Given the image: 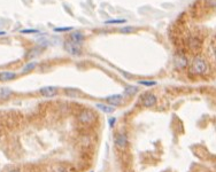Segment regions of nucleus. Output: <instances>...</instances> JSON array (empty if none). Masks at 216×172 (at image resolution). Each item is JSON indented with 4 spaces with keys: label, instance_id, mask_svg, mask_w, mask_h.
<instances>
[{
    "label": "nucleus",
    "instance_id": "4",
    "mask_svg": "<svg viewBox=\"0 0 216 172\" xmlns=\"http://www.w3.org/2000/svg\"><path fill=\"white\" fill-rule=\"evenodd\" d=\"M141 102H143L144 107L151 108V107L156 104V97L154 94H152V93H145L141 97Z\"/></svg>",
    "mask_w": 216,
    "mask_h": 172
},
{
    "label": "nucleus",
    "instance_id": "17",
    "mask_svg": "<svg viewBox=\"0 0 216 172\" xmlns=\"http://www.w3.org/2000/svg\"><path fill=\"white\" fill-rule=\"evenodd\" d=\"M66 93L69 95V97H79L81 93L77 91V90H74V88H67L66 90Z\"/></svg>",
    "mask_w": 216,
    "mask_h": 172
},
{
    "label": "nucleus",
    "instance_id": "10",
    "mask_svg": "<svg viewBox=\"0 0 216 172\" xmlns=\"http://www.w3.org/2000/svg\"><path fill=\"white\" fill-rule=\"evenodd\" d=\"M95 107L98 109H100L101 111L106 113V114H111V113H114V110H115V108H114L113 106H108V104H104V103H97Z\"/></svg>",
    "mask_w": 216,
    "mask_h": 172
},
{
    "label": "nucleus",
    "instance_id": "15",
    "mask_svg": "<svg viewBox=\"0 0 216 172\" xmlns=\"http://www.w3.org/2000/svg\"><path fill=\"white\" fill-rule=\"evenodd\" d=\"M41 52V48H39V47H36V48H34V49H31V51L29 52V54H27L25 55V57L27 59H32V57L37 56V55H39Z\"/></svg>",
    "mask_w": 216,
    "mask_h": 172
},
{
    "label": "nucleus",
    "instance_id": "13",
    "mask_svg": "<svg viewBox=\"0 0 216 172\" xmlns=\"http://www.w3.org/2000/svg\"><path fill=\"white\" fill-rule=\"evenodd\" d=\"M189 46L192 48V49H197L199 48V46H200V40L198 38H195V37H191L190 39H189Z\"/></svg>",
    "mask_w": 216,
    "mask_h": 172
},
{
    "label": "nucleus",
    "instance_id": "23",
    "mask_svg": "<svg viewBox=\"0 0 216 172\" xmlns=\"http://www.w3.org/2000/svg\"><path fill=\"white\" fill-rule=\"evenodd\" d=\"M115 122H116V118H114V117H113V118H109V119H108L109 126H111V127H113V126H114V123H115Z\"/></svg>",
    "mask_w": 216,
    "mask_h": 172
},
{
    "label": "nucleus",
    "instance_id": "1",
    "mask_svg": "<svg viewBox=\"0 0 216 172\" xmlns=\"http://www.w3.org/2000/svg\"><path fill=\"white\" fill-rule=\"evenodd\" d=\"M207 70H208V65L202 57H195L193 60L192 64H191V71L193 74L204 75L207 72Z\"/></svg>",
    "mask_w": 216,
    "mask_h": 172
},
{
    "label": "nucleus",
    "instance_id": "24",
    "mask_svg": "<svg viewBox=\"0 0 216 172\" xmlns=\"http://www.w3.org/2000/svg\"><path fill=\"white\" fill-rule=\"evenodd\" d=\"M208 2H210V6H211V7H213V8H214V7H215V0H209V1H208Z\"/></svg>",
    "mask_w": 216,
    "mask_h": 172
},
{
    "label": "nucleus",
    "instance_id": "5",
    "mask_svg": "<svg viewBox=\"0 0 216 172\" xmlns=\"http://www.w3.org/2000/svg\"><path fill=\"white\" fill-rule=\"evenodd\" d=\"M39 93H40L43 97H54V95H56L58 88L54 87V86H45V87H41L40 90H39Z\"/></svg>",
    "mask_w": 216,
    "mask_h": 172
},
{
    "label": "nucleus",
    "instance_id": "16",
    "mask_svg": "<svg viewBox=\"0 0 216 172\" xmlns=\"http://www.w3.org/2000/svg\"><path fill=\"white\" fill-rule=\"evenodd\" d=\"M137 92H138V88H137L136 86H127V87L124 88L125 95H134Z\"/></svg>",
    "mask_w": 216,
    "mask_h": 172
},
{
    "label": "nucleus",
    "instance_id": "8",
    "mask_svg": "<svg viewBox=\"0 0 216 172\" xmlns=\"http://www.w3.org/2000/svg\"><path fill=\"white\" fill-rule=\"evenodd\" d=\"M114 141H115L117 147L125 148L127 145H128V138H127L125 134H117L116 137H115V139H114Z\"/></svg>",
    "mask_w": 216,
    "mask_h": 172
},
{
    "label": "nucleus",
    "instance_id": "14",
    "mask_svg": "<svg viewBox=\"0 0 216 172\" xmlns=\"http://www.w3.org/2000/svg\"><path fill=\"white\" fill-rule=\"evenodd\" d=\"M36 65H37V62H35V61H34V62L27 63V64L23 67V69H22V72H23V74H27V72L32 71V70L36 68Z\"/></svg>",
    "mask_w": 216,
    "mask_h": 172
},
{
    "label": "nucleus",
    "instance_id": "2",
    "mask_svg": "<svg viewBox=\"0 0 216 172\" xmlns=\"http://www.w3.org/2000/svg\"><path fill=\"white\" fill-rule=\"evenodd\" d=\"M64 49H66L67 53H69L70 55H74V56H79L82 54L81 45H78V44L71 41V40L64 41Z\"/></svg>",
    "mask_w": 216,
    "mask_h": 172
},
{
    "label": "nucleus",
    "instance_id": "12",
    "mask_svg": "<svg viewBox=\"0 0 216 172\" xmlns=\"http://www.w3.org/2000/svg\"><path fill=\"white\" fill-rule=\"evenodd\" d=\"M12 90H9V88H7V87H1L0 88V99L1 100H6L8 97L12 95Z\"/></svg>",
    "mask_w": 216,
    "mask_h": 172
},
{
    "label": "nucleus",
    "instance_id": "7",
    "mask_svg": "<svg viewBox=\"0 0 216 172\" xmlns=\"http://www.w3.org/2000/svg\"><path fill=\"white\" fill-rule=\"evenodd\" d=\"M174 62H175V65L178 69H183L184 67L187 65V59L182 54H177L175 59H174Z\"/></svg>",
    "mask_w": 216,
    "mask_h": 172
},
{
    "label": "nucleus",
    "instance_id": "21",
    "mask_svg": "<svg viewBox=\"0 0 216 172\" xmlns=\"http://www.w3.org/2000/svg\"><path fill=\"white\" fill-rule=\"evenodd\" d=\"M21 33H38V30H36V29H27V30H21Z\"/></svg>",
    "mask_w": 216,
    "mask_h": 172
},
{
    "label": "nucleus",
    "instance_id": "9",
    "mask_svg": "<svg viewBox=\"0 0 216 172\" xmlns=\"http://www.w3.org/2000/svg\"><path fill=\"white\" fill-rule=\"evenodd\" d=\"M16 78V74L12 71H2L0 72V81H8Z\"/></svg>",
    "mask_w": 216,
    "mask_h": 172
},
{
    "label": "nucleus",
    "instance_id": "6",
    "mask_svg": "<svg viewBox=\"0 0 216 172\" xmlns=\"http://www.w3.org/2000/svg\"><path fill=\"white\" fill-rule=\"evenodd\" d=\"M106 101L109 103V106H120L123 102V97L121 94H114V95H109L106 97Z\"/></svg>",
    "mask_w": 216,
    "mask_h": 172
},
{
    "label": "nucleus",
    "instance_id": "26",
    "mask_svg": "<svg viewBox=\"0 0 216 172\" xmlns=\"http://www.w3.org/2000/svg\"><path fill=\"white\" fill-rule=\"evenodd\" d=\"M9 172H20L18 170H12V171H9Z\"/></svg>",
    "mask_w": 216,
    "mask_h": 172
},
{
    "label": "nucleus",
    "instance_id": "20",
    "mask_svg": "<svg viewBox=\"0 0 216 172\" xmlns=\"http://www.w3.org/2000/svg\"><path fill=\"white\" fill-rule=\"evenodd\" d=\"M139 84L145 85V86H153V85H155L156 83L153 81V80H151V81H147V80H139Z\"/></svg>",
    "mask_w": 216,
    "mask_h": 172
},
{
    "label": "nucleus",
    "instance_id": "3",
    "mask_svg": "<svg viewBox=\"0 0 216 172\" xmlns=\"http://www.w3.org/2000/svg\"><path fill=\"white\" fill-rule=\"evenodd\" d=\"M78 120L83 124H92L95 120V115L91 110L85 109V110L81 111V114L78 115Z\"/></svg>",
    "mask_w": 216,
    "mask_h": 172
},
{
    "label": "nucleus",
    "instance_id": "22",
    "mask_svg": "<svg viewBox=\"0 0 216 172\" xmlns=\"http://www.w3.org/2000/svg\"><path fill=\"white\" fill-rule=\"evenodd\" d=\"M71 29H73L71 27H67V28H55L54 31H56V32H64V31H70Z\"/></svg>",
    "mask_w": 216,
    "mask_h": 172
},
{
    "label": "nucleus",
    "instance_id": "18",
    "mask_svg": "<svg viewBox=\"0 0 216 172\" xmlns=\"http://www.w3.org/2000/svg\"><path fill=\"white\" fill-rule=\"evenodd\" d=\"M122 33H131V32H134L136 31V29L132 28V27H123V28H121V30H120Z\"/></svg>",
    "mask_w": 216,
    "mask_h": 172
},
{
    "label": "nucleus",
    "instance_id": "19",
    "mask_svg": "<svg viewBox=\"0 0 216 172\" xmlns=\"http://www.w3.org/2000/svg\"><path fill=\"white\" fill-rule=\"evenodd\" d=\"M125 23V20H109L106 21V24H123Z\"/></svg>",
    "mask_w": 216,
    "mask_h": 172
},
{
    "label": "nucleus",
    "instance_id": "11",
    "mask_svg": "<svg viewBox=\"0 0 216 172\" xmlns=\"http://www.w3.org/2000/svg\"><path fill=\"white\" fill-rule=\"evenodd\" d=\"M70 37H71V41L76 43L78 45H81L83 43V40H84V36L81 32H74V33H71Z\"/></svg>",
    "mask_w": 216,
    "mask_h": 172
},
{
    "label": "nucleus",
    "instance_id": "25",
    "mask_svg": "<svg viewBox=\"0 0 216 172\" xmlns=\"http://www.w3.org/2000/svg\"><path fill=\"white\" fill-rule=\"evenodd\" d=\"M2 34H6V33H5L4 31H0V36H2Z\"/></svg>",
    "mask_w": 216,
    "mask_h": 172
}]
</instances>
